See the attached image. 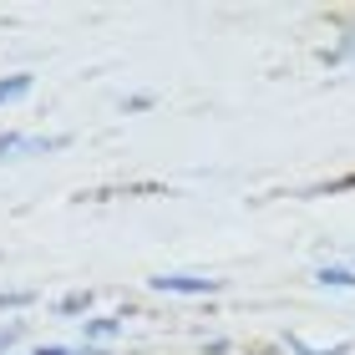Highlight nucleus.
<instances>
[{
	"instance_id": "6",
	"label": "nucleus",
	"mask_w": 355,
	"mask_h": 355,
	"mask_svg": "<svg viewBox=\"0 0 355 355\" xmlns=\"http://www.w3.org/2000/svg\"><path fill=\"white\" fill-rule=\"evenodd\" d=\"M51 315L76 320V325H82L87 315H96V289H67V295H56V300H51Z\"/></svg>"
},
{
	"instance_id": "11",
	"label": "nucleus",
	"mask_w": 355,
	"mask_h": 355,
	"mask_svg": "<svg viewBox=\"0 0 355 355\" xmlns=\"http://www.w3.org/2000/svg\"><path fill=\"white\" fill-rule=\"evenodd\" d=\"M15 355H31V350H15Z\"/></svg>"
},
{
	"instance_id": "4",
	"label": "nucleus",
	"mask_w": 355,
	"mask_h": 355,
	"mask_svg": "<svg viewBox=\"0 0 355 355\" xmlns=\"http://www.w3.org/2000/svg\"><path fill=\"white\" fill-rule=\"evenodd\" d=\"M310 284L325 295H355V259H320L310 269Z\"/></svg>"
},
{
	"instance_id": "9",
	"label": "nucleus",
	"mask_w": 355,
	"mask_h": 355,
	"mask_svg": "<svg viewBox=\"0 0 355 355\" xmlns=\"http://www.w3.org/2000/svg\"><path fill=\"white\" fill-rule=\"evenodd\" d=\"M31 355H102V350H92L82 340H41V345H31Z\"/></svg>"
},
{
	"instance_id": "3",
	"label": "nucleus",
	"mask_w": 355,
	"mask_h": 355,
	"mask_svg": "<svg viewBox=\"0 0 355 355\" xmlns=\"http://www.w3.org/2000/svg\"><path fill=\"white\" fill-rule=\"evenodd\" d=\"M122 335H127V315H87L82 325H76V340L92 345V350H102V355L117 345Z\"/></svg>"
},
{
	"instance_id": "5",
	"label": "nucleus",
	"mask_w": 355,
	"mask_h": 355,
	"mask_svg": "<svg viewBox=\"0 0 355 355\" xmlns=\"http://www.w3.org/2000/svg\"><path fill=\"white\" fill-rule=\"evenodd\" d=\"M320 67H330V71H350L355 67V21H345L325 46H320Z\"/></svg>"
},
{
	"instance_id": "10",
	"label": "nucleus",
	"mask_w": 355,
	"mask_h": 355,
	"mask_svg": "<svg viewBox=\"0 0 355 355\" xmlns=\"http://www.w3.org/2000/svg\"><path fill=\"white\" fill-rule=\"evenodd\" d=\"M41 295L36 289H0V310H10V315H21V310H31Z\"/></svg>"
},
{
	"instance_id": "7",
	"label": "nucleus",
	"mask_w": 355,
	"mask_h": 355,
	"mask_svg": "<svg viewBox=\"0 0 355 355\" xmlns=\"http://www.w3.org/2000/svg\"><path fill=\"white\" fill-rule=\"evenodd\" d=\"M279 355H350V340H304V335H284Z\"/></svg>"
},
{
	"instance_id": "2",
	"label": "nucleus",
	"mask_w": 355,
	"mask_h": 355,
	"mask_svg": "<svg viewBox=\"0 0 355 355\" xmlns=\"http://www.w3.org/2000/svg\"><path fill=\"white\" fill-rule=\"evenodd\" d=\"M153 295H168V300H214L223 279H214V274H193V269H163L148 279Z\"/></svg>"
},
{
	"instance_id": "1",
	"label": "nucleus",
	"mask_w": 355,
	"mask_h": 355,
	"mask_svg": "<svg viewBox=\"0 0 355 355\" xmlns=\"http://www.w3.org/2000/svg\"><path fill=\"white\" fill-rule=\"evenodd\" d=\"M61 148H71L67 132H21V127H6V132H0V168L6 163H31V157H51Z\"/></svg>"
},
{
	"instance_id": "8",
	"label": "nucleus",
	"mask_w": 355,
	"mask_h": 355,
	"mask_svg": "<svg viewBox=\"0 0 355 355\" xmlns=\"http://www.w3.org/2000/svg\"><path fill=\"white\" fill-rule=\"evenodd\" d=\"M31 92H36V76H31V71H10V76H0V112L15 107V102H26Z\"/></svg>"
}]
</instances>
